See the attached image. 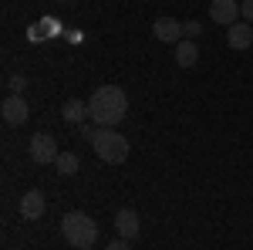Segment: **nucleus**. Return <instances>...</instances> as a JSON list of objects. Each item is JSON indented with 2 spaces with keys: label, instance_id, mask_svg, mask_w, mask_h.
Wrapping results in <instances>:
<instances>
[{
  "label": "nucleus",
  "instance_id": "obj_10",
  "mask_svg": "<svg viewBox=\"0 0 253 250\" xmlns=\"http://www.w3.org/2000/svg\"><path fill=\"white\" fill-rule=\"evenodd\" d=\"M226 44H230L233 51H247V48L253 44V24L236 20L233 27H230V34H226Z\"/></svg>",
  "mask_w": 253,
  "mask_h": 250
},
{
  "label": "nucleus",
  "instance_id": "obj_17",
  "mask_svg": "<svg viewBox=\"0 0 253 250\" xmlns=\"http://www.w3.org/2000/svg\"><path fill=\"white\" fill-rule=\"evenodd\" d=\"M105 250H132V240H125V237H118V240H112Z\"/></svg>",
  "mask_w": 253,
  "mask_h": 250
},
{
  "label": "nucleus",
  "instance_id": "obj_11",
  "mask_svg": "<svg viewBox=\"0 0 253 250\" xmlns=\"http://www.w3.org/2000/svg\"><path fill=\"white\" fill-rule=\"evenodd\" d=\"M61 118L68 122V125H78V122H84L88 115V101H81V98H68L64 105H61Z\"/></svg>",
  "mask_w": 253,
  "mask_h": 250
},
{
  "label": "nucleus",
  "instance_id": "obj_8",
  "mask_svg": "<svg viewBox=\"0 0 253 250\" xmlns=\"http://www.w3.org/2000/svg\"><path fill=\"white\" fill-rule=\"evenodd\" d=\"M152 34H156L162 44H179V41H182V20H175V17H156Z\"/></svg>",
  "mask_w": 253,
  "mask_h": 250
},
{
  "label": "nucleus",
  "instance_id": "obj_16",
  "mask_svg": "<svg viewBox=\"0 0 253 250\" xmlns=\"http://www.w3.org/2000/svg\"><path fill=\"white\" fill-rule=\"evenodd\" d=\"M24 85H27V78H24V75H10V88H14V95L24 92Z\"/></svg>",
  "mask_w": 253,
  "mask_h": 250
},
{
  "label": "nucleus",
  "instance_id": "obj_7",
  "mask_svg": "<svg viewBox=\"0 0 253 250\" xmlns=\"http://www.w3.org/2000/svg\"><path fill=\"white\" fill-rule=\"evenodd\" d=\"M210 17H213V24L233 27L240 20V7H236V0H210Z\"/></svg>",
  "mask_w": 253,
  "mask_h": 250
},
{
  "label": "nucleus",
  "instance_id": "obj_15",
  "mask_svg": "<svg viewBox=\"0 0 253 250\" xmlns=\"http://www.w3.org/2000/svg\"><path fill=\"white\" fill-rule=\"evenodd\" d=\"M240 17L247 20V24H253V0H243L240 3Z\"/></svg>",
  "mask_w": 253,
  "mask_h": 250
},
{
  "label": "nucleus",
  "instance_id": "obj_4",
  "mask_svg": "<svg viewBox=\"0 0 253 250\" xmlns=\"http://www.w3.org/2000/svg\"><path fill=\"white\" fill-rule=\"evenodd\" d=\"M27 152H31V159L38 162V166H47V162H54L58 159V139L51 132H34L31 135V146H27Z\"/></svg>",
  "mask_w": 253,
  "mask_h": 250
},
{
  "label": "nucleus",
  "instance_id": "obj_1",
  "mask_svg": "<svg viewBox=\"0 0 253 250\" xmlns=\"http://www.w3.org/2000/svg\"><path fill=\"white\" fill-rule=\"evenodd\" d=\"M125 112H128V98H125V92L118 85H101L95 95L88 98V115H91L95 125L112 129V125H118L125 118Z\"/></svg>",
  "mask_w": 253,
  "mask_h": 250
},
{
  "label": "nucleus",
  "instance_id": "obj_5",
  "mask_svg": "<svg viewBox=\"0 0 253 250\" xmlns=\"http://www.w3.org/2000/svg\"><path fill=\"white\" fill-rule=\"evenodd\" d=\"M115 233L118 237H125V240H138V233H142V220H138V213L132 206H122L115 213Z\"/></svg>",
  "mask_w": 253,
  "mask_h": 250
},
{
  "label": "nucleus",
  "instance_id": "obj_3",
  "mask_svg": "<svg viewBox=\"0 0 253 250\" xmlns=\"http://www.w3.org/2000/svg\"><path fill=\"white\" fill-rule=\"evenodd\" d=\"M91 146H95V155L101 162H108V166H118V162H125L128 159V139L118 132V129H98V135L91 139Z\"/></svg>",
  "mask_w": 253,
  "mask_h": 250
},
{
  "label": "nucleus",
  "instance_id": "obj_12",
  "mask_svg": "<svg viewBox=\"0 0 253 250\" xmlns=\"http://www.w3.org/2000/svg\"><path fill=\"white\" fill-rule=\"evenodd\" d=\"M196 61H199V48L193 41H179L175 44V64L186 71V68H196Z\"/></svg>",
  "mask_w": 253,
  "mask_h": 250
},
{
  "label": "nucleus",
  "instance_id": "obj_2",
  "mask_svg": "<svg viewBox=\"0 0 253 250\" xmlns=\"http://www.w3.org/2000/svg\"><path fill=\"white\" fill-rule=\"evenodd\" d=\"M61 233H64V240L75 250H84L98 240V223L88 213L71 210V213H64V220H61Z\"/></svg>",
  "mask_w": 253,
  "mask_h": 250
},
{
  "label": "nucleus",
  "instance_id": "obj_6",
  "mask_svg": "<svg viewBox=\"0 0 253 250\" xmlns=\"http://www.w3.org/2000/svg\"><path fill=\"white\" fill-rule=\"evenodd\" d=\"M0 112H3V122H7V125H24V122L31 118V108H27V98L24 95H7Z\"/></svg>",
  "mask_w": 253,
  "mask_h": 250
},
{
  "label": "nucleus",
  "instance_id": "obj_14",
  "mask_svg": "<svg viewBox=\"0 0 253 250\" xmlns=\"http://www.w3.org/2000/svg\"><path fill=\"white\" fill-rule=\"evenodd\" d=\"M199 31H203L199 20H186V24H182V34H186V38H199Z\"/></svg>",
  "mask_w": 253,
  "mask_h": 250
},
{
  "label": "nucleus",
  "instance_id": "obj_9",
  "mask_svg": "<svg viewBox=\"0 0 253 250\" xmlns=\"http://www.w3.org/2000/svg\"><path fill=\"white\" fill-rule=\"evenodd\" d=\"M44 210H47V200H44L41 190H27L20 196V216H24V220H41Z\"/></svg>",
  "mask_w": 253,
  "mask_h": 250
},
{
  "label": "nucleus",
  "instance_id": "obj_18",
  "mask_svg": "<svg viewBox=\"0 0 253 250\" xmlns=\"http://www.w3.org/2000/svg\"><path fill=\"white\" fill-rule=\"evenodd\" d=\"M84 250H91V247H84Z\"/></svg>",
  "mask_w": 253,
  "mask_h": 250
},
{
  "label": "nucleus",
  "instance_id": "obj_13",
  "mask_svg": "<svg viewBox=\"0 0 253 250\" xmlns=\"http://www.w3.org/2000/svg\"><path fill=\"white\" fill-rule=\"evenodd\" d=\"M54 169H58V176H75L81 169V155L78 152H61L54 159Z\"/></svg>",
  "mask_w": 253,
  "mask_h": 250
}]
</instances>
